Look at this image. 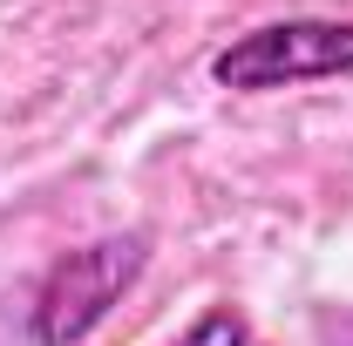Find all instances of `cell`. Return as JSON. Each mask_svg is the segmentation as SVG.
<instances>
[{"label":"cell","mask_w":353,"mask_h":346,"mask_svg":"<svg viewBox=\"0 0 353 346\" xmlns=\"http://www.w3.org/2000/svg\"><path fill=\"white\" fill-rule=\"evenodd\" d=\"M143 265H150V238L143 231H109L95 245L61 252V258L48 265L34 305H28L34 346H82L109 319V305L143 278Z\"/></svg>","instance_id":"1"},{"label":"cell","mask_w":353,"mask_h":346,"mask_svg":"<svg viewBox=\"0 0 353 346\" xmlns=\"http://www.w3.org/2000/svg\"><path fill=\"white\" fill-rule=\"evenodd\" d=\"M340 75H353V21H326V14L265 21L211 54V82L231 95H272V88L340 82Z\"/></svg>","instance_id":"2"},{"label":"cell","mask_w":353,"mask_h":346,"mask_svg":"<svg viewBox=\"0 0 353 346\" xmlns=\"http://www.w3.org/2000/svg\"><path fill=\"white\" fill-rule=\"evenodd\" d=\"M176 346H252V326H245L238 305H211V312H204Z\"/></svg>","instance_id":"3"}]
</instances>
